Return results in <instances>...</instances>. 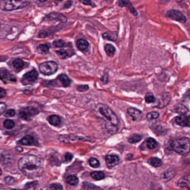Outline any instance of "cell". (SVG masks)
<instances>
[{"label":"cell","instance_id":"1","mask_svg":"<svg viewBox=\"0 0 190 190\" xmlns=\"http://www.w3.org/2000/svg\"><path fill=\"white\" fill-rule=\"evenodd\" d=\"M18 166L22 174L30 178L38 177L44 172L43 161L34 155L22 156L18 162Z\"/></svg>","mask_w":190,"mask_h":190},{"label":"cell","instance_id":"2","mask_svg":"<svg viewBox=\"0 0 190 190\" xmlns=\"http://www.w3.org/2000/svg\"><path fill=\"white\" fill-rule=\"evenodd\" d=\"M97 111L100 115L106 120V127L109 129L110 132L115 133L119 126V120L117 115L113 112V110L105 104H98L97 107Z\"/></svg>","mask_w":190,"mask_h":190},{"label":"cell","instance_id":"3","mask_svg":"<svg viewBox=\"0 0 190 190\" xmlns=\"http://www.w3.org/2000/svg\"><path fill=\"white\" fill-rule=\"evenodd\" d=\"M169 149L179 155L187 156L190 152V140L188 137H180L171 142Z\"/></svg>","mask_w":190,"mask_h":190},{"label":"cell","instance_id":"4","mask_svg":"<svg viewBox=\"0 0 190 190\" xmlns=\"http://www.w3.org/2000/svg\"><path fill=\"white\" fill-rule=\"evenodd\" d=\"M30 2V0H5L2 8L6 11H12L27 6Z\"/></svg>","mask_w":190,"mask_h":190},{"label":"cell","instance_id":"5","mask_svg":"<svg viewBox=\"0 0 190 190\" xmlns=\"http://www.w3.org/2000/svg\"><path fill=\"white\" fill-rule=\"evenodd\" d=\"M58 64L55 61H45L39 66V71L44 75H51L54 74L58 71Z\"/></svg>","mask_w":190,"mask_h":190},{"label":"cell","instance_id":"6","mask_svg":"<svg viewBox=\"0 0 190 190\" xmlns=\"http://www.w3.org/2000/svg\"><path fill=\"white\" fill-rule=\"evenodd\" d=\"M37 78H38V72H37L36 70L33 69V70H32L31 71L26 72V73L22 76L20 82H21V84H22L23 85H28V84H32L35 83L36 80H37Z\"/></svg>","mask_w":190,"mask_h":190},{"label":"cell","instance_id":"7","mask_svg":"<svg viewBox=\"0 0 190 190\" xmlns=\"http://www.w3.org/2000/svg\"><path fill=\"white\" fill-rule=\"evenodd\" d=\"M38 113V110L34 109V108H32V107H26V108H23L19 110V116L21 120H24V121H29L31 120L34 115H36Z\"/></svg>","mask_w":190,"mask_h":190},{"label":"cell","instance_id":"8","mask_svg":"<svg viewBox=\"0 0 190 190\" xmlns=\"http://www.w3.org/2000/svg\"><path fill=\"white\" fill-rule=\"evenodd\" d=\"M166 16H167L168 18L174 19V20L180 21V22H183V23L187 21L186 16H185L182 12H180V11H178V10H175V9L169 10V11L166 13Z\"/></svg>","mask_w":190,"mask_h":190},{"label":"cell","instance_id":"9","mask_svg":"<svg viewBox=\"0 0 190 190\" xmlns=\"http://www.w3.org/2000/svg\"><path fill=\"white\" fill-rule=\"evenodd\" d=\"M59 140L63 143H73L76 141H88L89 139L87 138H83L81 136H73V135H69V136H60Z\"/></svg>","mask_w":190,"mask_h":190},{"label":"cell","instance_id":"10","mask_svg":"<svg viewBox=\"0 0 190 190\" xmlns=\"http://www.w3.org/2000/svg\"><path fill=\"white\" fill-rule=\"evenodd\" d=\"M171 98H172V97H171V95H170L168 92L163 93V94L162 95V97L159 98L156 107L159 108V109H163V108H165V107L170 103Z\"/></svg>","mask_w":190,"mask_h":190},{"label":"cell","instance_id":"11","mask_svg":"<svg viewBox=\"0 0 190 190\" xmlns=\"http://www.w3.org/2000/svg\"><path fill=\"white\" fill-rule=\"evenodd\" d=\"M13 162V156L9 151L2 150L1 152V163L4 166H9Z\"/></svg>","mask_w":190,"mask_h":190},{"label":"cell","instance_id":"12","mask_svg":"<svg viewBox=\"0 0 190 190\" xmlns=\"http://www.w3.org/2000/svg\"><path fill=\"white\" fill-rule=\"evenodd\" d=\"M175 123L183 127H190V116H186L185 114H180L175 119Z\"/></svg>","mask_w":190,"mask_h":190},{"label":"cell","instance_id":"13","mask_svg":"<svg viewBox=\"0 0 190 190\" xmlns=\"http://www.w3.org/2000/svg\"><path fill=\"white\" fill-rule=\"evenodd\" d=\"M0 77L2 79L3 82H11V83H15L17 81V78L10 73L9 71H7L5 69H1L0 70Z\"/></svg>","mask_w":190,"mask_h":190},{"label":"cell","instance_id":"14","mask_svg":"<svg viewBox=\"0 0 190 190\" xmlns=\"http://www.w3.org/2000/svg\"><path fill=\"white\" fill-rule=\"evenodd\" d=\"M105 159H106L107 166L109 168H112V167L116 166L117 164H119V162H120V158L117 155H114V154L107 155Z\"/></svg>","mask_w":190,"mask_h":190},{"label":"cell","instance_id":"15","mask_svg":"<svg viewBox=\"0 0 190 190\" xmlns=\"http://www.w3.org/2000/svg\"><path fill=\"white\" fill-rule=\"evenodd\" d=\"M76 46L79 50H81L82 52L86 53L89 49V43L84 39V38H80L76 41Z\"/></svg>","mask_w":190,"mask_h":190},{"label":"cell","instance_id":"16","mask_svg":"<svg viewBox=\"0 0 190 190\" xmlns=\"http://www.w3.org/2000/svg\"><path fill=\"white\" fill-rule=\"evenodd\" d=\"M127 113L134 121H139L142 118V112L135 108H129L127 110Z\"/></svg>","mask_w":190,"mask_h":190},{"label":"cell","instance_id":"17","mask_svg":"<svg viewBox=\"0 0 190 190\" xmlns=\"http://www.w3.org/2000/svg\"><path fill=\"white\" fill-rule=\"evenodd\" d=\"M11 65H12L13 69H14L17 72H19V71L23 70V69L26 67V63H25L23 60L19 59V58H15V59H13L12 62H11Z\"/></svg>","mask_w":190,"mask_h":190},{"label":"cell","instance_id":"18","mask_svg":"<svg viewBox=\"0 0 190 190\" xmlns=\"http://www.w3.org/2000/svg\"><path fill=\"white\" fill-rule=\"evenodd\" d=\"M45 19L59 20V21H61V22H66V21H67V18H66L64 15L59 14V13H57V12H53V13H50V14L46 15V16H45Z\"/></svg>","mask_w":190,"mask_h":190},{"label":"cell","instance_id":"19","mask_svg":"<svg viewBox=\"0 0 190 190\" xmlns=\"http://www.w3.org/2000/svg\"><path fill=\"white\" fill-rule=\"evenodd\" d=\"M118 5H119L120 6H126V7H128L132 14H134L135 16L137 15V12H136V8L133 6L132 3H131L129 0H119V1H118Z\"/></svg>","mask_w":190,"mask_h":190},{"label":"cell","instance_id":"20","mask_svg":"<svg viewBox=\"0 0 190 190\" xmlns=\"http://www.w3.org/2000/svg\"><path fill=\"white\" fill-rule=\"evenodd\" d=\"M47 121H48V123L51 124V125H53V126H60L61 125V118L60 117H58V116H57V115H50L48 118H47Z\"/></svg>","mask_w":190,"mask_h":190},{"label":"cell","instance_id":"21","mask_svg":"<svg viewBox=\"0 0 190 190\" xmlns=\"http://www.w3.org/2000/svg\"><path fill=\"white\" fill-rule=\"evenodd\" d=\"M34 143V137L32 136H25L22 139H20L18 144L22 146H31Z\"/></svg>","mask_w":190,"mask_h":190},{"label":"cell","instance_id":"22","mask_svg":"<svg viewBox=\"0 0 190 190\" xmlns=\"http://www.w3.org/2000/svg\"><path fill=\"white\" fill-rule=\"evenodd\" d=\"M58 79L59 80L60 84H61L62 86H64V87H68V86H70L71 84V79H70L66 74H60V75L58 77Z\"/></svg>","mask_w":190,"mask_h":190},{"label":"cell","instance_id":"23","mask_svg":"<svg viewBox=\"0 0 190 190\" xmlns=\"http://www.w3.org/2000/svg\"><path fill=\"white\" fill-rule=\"evenodd\" d=\"M175 111L177 112L178 114H186L188 112V109L183 104H178L175 107Z\"/></svg>","mask_w":190,"mask_h":190},{"label":"cell","instance_id":"24","mask_svg":"<svg viewBox=\"0 0 190 190\" xmlns=\"http://www.w3.org/2000/svg\"><path fill=\"white\" fill-rule=\"evenodd\" d=\"M175 170L174 169H169L166 172H164V174L162 175V179L164 181H169V180H171L175 176Z\"/></svg>","mask_w":190,"mask_h":190},{"label":"cell","instance_id":"25","mask_svg":"<svg viewBox=\"0 0 190 190\" xmlns=\"http://www.w3.org/2000/svg\"><path fill=\"white\" fill-rule=\"evenodd\" d=\"M91 177L94 179V180H97V181H99V180H102L105 178V174L103 172H100V171H97V172H92L90 174Z\"/></svg>","mask_w":190,"mask_h":190},{"label":"cell","instance_id":"26","mask_svg":"<svg viewBox=\"0 0 190 190\" xmlns=\"http://www.w3.org/2000/svg\"><path fill=\"white\" fill-rule=\"evenodd\" d=\"M146 145L149 149H154L158 147V142L154 138H148L146 141Z\"/></svg>","mask_w":190,"mask_h":190},{"label":"cell","instance_id":"27","mask_svg":"<svg viewBox=\"0 0 190 190\" xmlns=\"http://www.w3.org/2000/svg\"><path fill=\"white\" fill-rule=\"evenodd\" d=\"M49 49H50V45L48 44H42V45H39L38 47H37V51L41 54H46L49 52Z\"/></svg>","mask_w":190,"mask_h":190},{"label":"cell","instance_id":"28","mask_svg":"<svg viewBox=\"0 0 190 190\" xmlns=\"http://www.w3.org/2000/svg\"><path fill=\"white\" fill-rule=\"evenodd\" d=\"M149 164H150L151 166L153 167H160L162 165V162L159 159V158H150L149 161H148Z\"/></svg>","mask_w":190,"mask_h":190},{"label":"cell","instance_id":"29","mask_svg":"<svg viewBox=\"0 0 190 190\" xmlns=\"http://www.w3.org/2000/svg\"><path fill=\"white\" fill-rule=\"evenodd\" d=\"M105 51L109 57H112L115 54V47L110 44H107L105 45Z\"/></svg>","mask_w":190,"mask_h":190},{"label":"cell","instance_id":"30","mask_svg":"<svg viewBox=\"0 0 190 190\" xmlns=\"http://www.w3.org/2000/svg\"><path fill=\"white\" fill-rule=\"evenodd\" d=\"M67 183L70 185V186H76L78 184V177L76 175H69L66 179Z\"/></svg>","mask_w":190,"mask_h":190},{"label":"cell","instance_id":"31","mask_svg":"<svg viewBox=\"0 0 190 190\" xmlns=\"http://www.w3.org/2000/svg\"><path fill=\"white\" fill-rule=\"evenodd\" d=\"M102 36L104 39L110 40V41H116V39H117L116 32H105V33H103Z\"/></svg>","mask_w":190,"mask_h":190},{"label":"cell","instance_id":"32","mask_svg":"<svg viewBox=\"0 0 190 190\" xmlns=\"http://www.w3.org/2000/svg\"><path fill=\"white\" fill-rule=\"evenodd\" d=\"M141 139H142V136L135 134V135L131 136H130V137L128 138V141H129V142H130L131 144H136V143L139 142V141H140Z\"/></svg>","mask_w":190,"mask_h":190},{"label":"cell","instance_id":"33","mask_svg":"<svg viewBox=\"0 0 190 190\" xmlns=\"http://www.w3.org/2000/svg\"><path fill=\"white\" fill-rule=\"evenodd\" d=\"M3 126L6 128V129H12L14 126H15V123L12 121V120H9V119H6L3 122Z\"/></svg>","mask_w":190,"mask_h":190},{"label":"cell","instance_id":"34","mask_svg":"<svg viewBox=\"0 0 190 190\" xmlns=\"http://www.w3.org/2000/svg\"><path fill=\"white\" fill-rule=\"evenodd\" d=\"M88 163H89V165H90L91 167H93V168H97V167H99V165H100L99 161H98L97 159H96V158H91V159H89Z\"/></svg>","mask_w":190,"mask_h":190},{"label":"cell","instance_id":"35","mask_svg":"<svg viewBox=\"0 0 190 190\" xmlns=\"http://www.w3.org/2000/svg\"><path fill=\"white\" fill-rule=\"evenodd\" d=\"M159 116H160L159 112H157V111H151V112H149V113L147 114V119L149 120V121H152V120L158 119Z\"/></svg>","mask_w":190,"mask_h":190},{"label":"cell","instance_id":"36","mask_svg":"<svg viewBox=\"0 0 190 190\" xmlns=\"http://www.w3.org/2000/svg\"><path fill=\"white\" fill-rule=\"evenodd\" d=\"M56 53H57L59 57H61L62 58H69V57H70V54L68 53V51H67L66 49H59V50H57Z\"/></svg>","mask_w":190,"mask_h":190},{"label":"cell","instance_id":"37","mask_svg":"<svg viewBox=\"0 0 190 190\" xmlns=\"http://www.w3.org/2000/svg\"><path fill=\"white\" fill-rule=\"evenodd\" d=\"M145 100L147 103H153V102H155L156 99H155V97L151 93H148L145 97Z\"/></svg>","mask_w":190,"mask_h":190},{"label":"cell","instance_id":"38","mask_svg":"<svg viewBox=\"0 0 190 190\" xmlns=\"http://www.w3.org/2000/svg\"><path fill=\"white\" fill-rule=\"evenodd\" d=\"M83 188L84 189H97V188H99L97 187V186H94L92 184H89L87 182H84V185H83Z\"/></svg>","mask_w":190,"mask_h":190},{"label":"cell","instance_id":"39","mask_svg":"<svg viewBox=\"0 0 190 190\" xmlns=\"http://www.w3.org/2000/svg\"><path fill=\"white\" fill-rule=\"evenodd\" d=\"M54 46L55 47H57V48H61V47H63V46H65V43H64V41H62V40H57V41H55L54 42Z\"/></svg>","mask_w":190,"mask_h":190},{"label":"cell","instance_id":"40","mask_svg":"<svg viewBox=\"0 0 190 190\" xmlns=\"http://www.w3.org/2000/svg\"><path fill=\"white\" fill-rule=\"evenodd\" d=\"M38 186V183L37 182H32V183H28V184H26L25 185V187H24V188H30V189H34L36 187Z\"/></svg>","mask_w":190,"mask_h":190},{"label":"cell","instance_id":"41","mask_svg":"<svg viewBox=\"0 0 190 190\" xmlns=\"http://www.w3.org/2000/svg\"><path fill=\"white\" fill-rule=\"evenodd\" d=\"M15 114H16L15 110H12V109H11V110H7L6 111L5 116H6V118H10V117H14Z\"/></svg>","mask_w":190,"mask_h":190},{"label":"cell","instance_id":"42","mask_svg":"<svg viewBox=\"0 0 190 190\" xmlns=\"http://www.w3.org/2000/svg\"><path fill=\"white\" fill-rule=\"evenodd\" d=\"M4 181H5V183H6V185H13L14 183H16V180H15L14 178L10 177V176H6V177H5Z\"/></svg>","mask_w":190,"mask_h":190},{"label":"cell","instance_id":"43","mask_svg":"<svg viewBox=\"0 0 190 190\" xmlns=\"http://www.w3.org/2000/svg\"><path fill=\"white\" fill-rule=\"evenodd\" d=\"M48 35H49V32H48L47 31H45V30H42V31L39 32L38 37H40V38H44V37H47Z\"/></svg>","mask_w":190,"mask_h":190},{"label":"cell","instance_id":"44","mask_svg":"<svg viewBox=\"0 0 190 190\" xmlns=\"http://www.w3.org/2000/svg\"><path fill=\"white\" fill-rule=\"evenodd\" d=\"M72 158H73L72 154H71V153H70V152H67V153L65 154L64 160H65V162H71V161L72 160Z\"/></svg>","mask_w":190,"mask_h":190},{"label":"cell","instance_id":"45","mask_svg":"<svg viewBox=\"0 0 190 190\" xmlns=\"http://www.w3.org/2000/svg\"><path fill=\"white\" fill-rule=\"evenodd\" d=\"M49 188H52V189H62V186L59 185V184H52L49 186Z\"/></svg>","mask_w":190,"mask_h":190},{"label":"cell","instance_id":"46","mask_svg":"<svg viewBox=\"0 0 190 190\" xmlns=\"http://www.w3.org/2000/svg\"><path fill=\"white\" fill-rule=\"evenodd\" d=\"M188 100H190V89H188L183 96V101H188Z\"/></svg>","mask_w":190,"mask_h":190},{"label":"cell","instance_id":"47","mask_svg":"<svg viewBox=\"0 0 190 190\" xmlns=\"http://www.w3.org/2000/svg\"><path fill=\"white\" fill-rule=\"evenodd\" d=\"M6 109V105L5 103L1 102V103H0V113H1V114H4Z\"/></svg>","mask_w":190,"mask_h":190},{"label":"cell","instance_id":"48","mask_svg":"<svg viewBox=\"0 0 190 190\" xmlns=\"http://www.w3.org/2000/svg\"><path fill=\"white\" fill-rule=\"evenodd\" d=\"M89 89V86L88 85H79L78 86V90L79 91H87Z\"/></svg>","mask_w":190,"mask_h":190},{"label":"cell","instance_id":"49","mask_svg":"<svg viewBox=\"0 0 190 190\" xmlns=\"http://www.w3.org/2000/svg\"><path fill=\"white\" fill-rule=\"evenodd\" d=\"M101 81H102L104 84H107V83H108V73H107V72L105 73V77L103 76V77L101 78Z\"/></svg>","mask_w":190,"mask_h":190},{"label":"cell","instance_id":"50","mask_svg":"<svg viewBox=\"0 0 190 190\" xmlns=\"http://www.w3.org/2000/svg\"><path fill=\"white\" fill-rule=\"evenodd\" d=\"M81 1L84 5H92V0H81Z\"/></svg>","mask_w":190,"mask_h":190},{"label":"cell","instance_id":"51","mask_svg":"<svg viewBox=\"0 0 190 190\" xmlns=\"http://www.w3.org/2000/svg\"><path fill=\"white\" fill-rule=\"evenodd\" d=\"M0 90H1V95H0V97H1V98H3V97L6 96V91H5V89H4V88H1Z\"/></svg>","mask_w":190,"mask_h":190},{"label":"cell","instance_id":"52","mask_svg":"<svg viewBox=\"0 0 190 190\" xmlns=\"http://www.w3.org/2000/svg\"><path fill=\"white\" fill-rule=\"evenodd\" d=\"M71 4H72V2L71 1H68L66 4H65V6H64V8H68V7H70L71 6Z\"/></svg>","mask_w":190,"mask_h":190},{"label":"cell","instance_id":"53","mask_svg":"<svg viewBox=\"0 0 190 190\" xmlns=\"http://www.w3.org/2000/svg\"><path fill=\"white\" fill-rule=\"evenodd\" d=\"M39 1H40V2H45L46 0H39Z\"/></svg>","mask_w":190,"mask_h":190},{"label":"cell","instance_id":"54","mask_svg":"<svg viewBox=\"0 0 190 190\" xmlns=\"http://www.w3.org/2000/svg\"><path fill=\"white\" fill-rule=\"evenodd\" d=\"M56 1H62V0H56Z\"/></svg>","mask_w":190,"mask_h":190}]
</instances>
